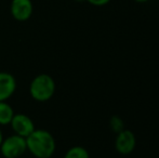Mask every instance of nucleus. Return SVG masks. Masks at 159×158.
Instances as JSON below:
<instances>
[{
  "instance_id": "f257e3e1",
  "label": "nucleus",
  "mask_w": 159,
  "mask_h": 158,
  "mask_svg": "<svg viewBox=\"0 0 159 158\" xmlns=\"http://www.w3.org/2000/svg\"><path fill=\"white\" fill-rule=\"evenodd\" d=\"M27 151L36 158H50L55 152V140L49 131L35 129L26 138Z\"/></svg>"
},
{
  "instance_id": "f03ea898",
  "label": "nucleus",
  "mask_w": 159,
  "mask_h": 158,
  "mask_svg": "<svg viewBox=\"0 0 159 158\" xmlns=\"http://www.w3.org/2000/svg\"><path fill=\"white\" fill-rule=\"evenodd\" d=\"M55 92V82L51 76L40 74L32 80L30 86V93L35 101L47 102L52 99Z\"/></svg>"
},
{
  "instance_id": "7ed1b4c3",
  "label": "nucleus",
  "mask_w": 159,
  "mask_h": 158,
  "mask_svg": "<svg viewBox=\"0 0 159 158\" xmlns=\"http://www.w3.org/2000/svg\"><path fill=\"white\" fill-rule=\"evenodd\" d=\"M0 151L4 158H19L27 151L26 139L21 135L13 134L3 140Z\"/></svg>"
},
{
  "instance_id": "20e7f679",
  "label": "nucleus",
  "mask_w": 159,
  "mask_h": 158,
  "mask_svg": "<svg viewBox=\"0 0 159 158\" xmlns=\"http://www.w3.org/2000/svg\"><path fill=\"white\" fill-rule=\"evenodd\" d=\"M136 139L131 130H122L117 134L115 142V147L118 153L122 155H128L132 153L135 148Z\"/></svg>"
},
{
  "instance_id": "39448f33",
  "label": "nucleus",
  "mask_w": 159,
  "mask_h": 158,
  "mask_svg": "<svg viewBox=\"0 0 159 158\" xmlns=\"http://www.w3.org/2000/svg\"><path fill=\"white\" fill-rule=\"evenodd\" d=\"M10 11L14 20L19 22L27 21L33 14L32 0H12Z\"/></svg>"
},
{
  "instance_id": "423d86ee",
  "label": "nucleus",
  "mask_w": 159,
  "mask_h": 158,
  "mask_svg": "<svg viewBox=\"0 0 159 158\" xmlns=\"http://www.w3.org/2000/svg\"><path fill=\"white\" fill-rule=\"evenodd\" d=\"M10 124L15 134L21 135L25 139L35 130V124L33 120L24 114H14Z\"/></svg>"
},
{
  "instance_id": "0eeeda50",
  "label": "nucleus",
  "mask_w": 159,
  "mask_h": 158,
  "mask_svg": "<svg viewBox=\"0 0 159 158\" xmlns=\"http://www.w3.org/2000/svg\"><path fill=\"white\" fill-rule=\"evenodd\" d=\"M16 89L15 78L7 72H0V102H4L12 97Z\"/></svg>"
},
{
  "instance_id": "6e6552de",
  "label": "nucleus",
  "mask_w": 159,
  "mask_h": 158,
  "mask_svg": "<svg viewBox=\"0 0 159 158\" xmlns=\"http://www.w3.org/2000/svg\"><path fill=\"white\" fill-rule=\"evenodd\" d=\"M13 116H14V112L11 105H9L7 101L0 102V126L10 124Z\"/></svg>"
},
{
  "instance_id": "1a4fd4ad",
  "label": "nucleus",
  "mask_w": 159,
  "mask_h": 158,
  "mask_svg": "<svg viewBox=\"0 0 159 158\" xmlns=\"http://www.w3.org/2000/svg\"><path fill=\"white\" fill-rule=\"evenodd\" d=\"M64 158H90L88 151L82 146H74L66 152Z\"/></svg>"
},
{
  "instance_id": "9d476101",
  "label": "nucleus",
  "mask_w": 159,
  "mask_h": 158,
  "mask_svg": "<svg viewBox=\"0 0 159 158\" xmlns=\"http://www.w3.org/2000/svg\"><path fill=\"white\" fill-rule=\"evenodd\" d=\"M111 129H113V131L119 133L120 131L124 130V122H122V120L120 119L119 117L114 116V117H111Z\"/></svg>"
},
{
  "instance_id": "9b49d317",
  "label": "nucleus",
  "mask_w": 159,
  "mask_h": 158,
  "mask_svg": "<svg viewBox=\"0 0 159 158\" xmlns=\"http://www.w3.org/2000/svg\"><path fill=\"white\" fill-rule=\"evenodd\" d=\"M86 1H88L90 4H92V6H95V7H103L105 6V4L108 3L111 0H86Z\"/></svg>"
},
{
  "instance_id": "f8f14e48",
  "label": "nucleus",
  "mask_w": 159,
  "mask_h": 158,
  "mask_svg": "<svg viewBox=\"0 0 159 158\" xmlns=\"http://www.w3.org/2000/svg\"><path fill=\"white\" fill-rule=\"evenodd\" d=\"M2 141H3V135H2V132H1V128H0V145H1Z\"/></svg>"
},
{
  "instance_id": "ddd939ff",
  "label": "nucleus",
  "mask_w": 159,
  "mask_h": 158,
  "mask_svg": "<svg viewBox=\"0 0 159 158\" xmlns=\"http://www.w3.org/2000/svg\"><path fill=\"white\" fill-rule=\"evenodd\" d=\"M134 1L140 2V3H143V2H147V1H148V0H134Z\"/></svg>"
},
{
  "instance_id": "4468645a",
  "label": "nucleus",
  "mask_w": 159,
  "mask_h": 158,
  "mask_svg": "<svg viewBox=\"0 0 159 158\" xmlns=\"http://www.w3.org/2000/svg\"><path fill=\"white\" fill-rule=\"evenodd\" d=\"M76 1H84V0H76Z\"/></svg>"
}]
</instances>
